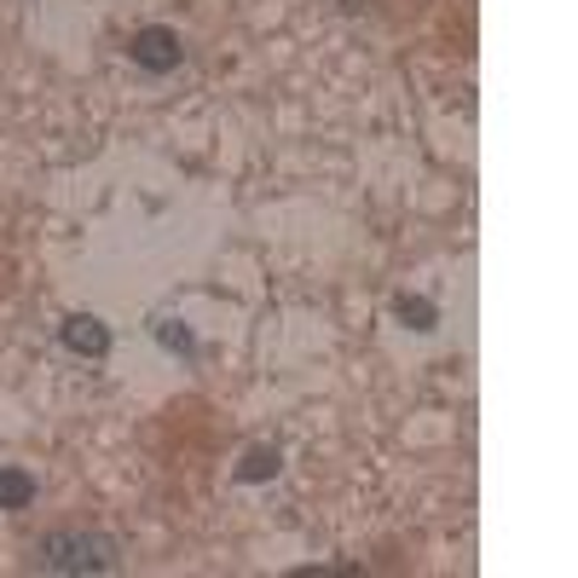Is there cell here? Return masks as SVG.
Here are the masks:
<instances>
[{"instance_id": "6da1fadb", "label": "cell", "mask_w": 578, "mask_h": 578, "mask_svg": "<svg viewBox=\"0 0 578 578\" xmlns=\"http://www.w3.org/2000/svg\"><path fill=\"white\" fill-rule=\"evenodd\" d=\"M30 555L41 573H116V562H122L116 539H105V532H70V527L47 532Z\"/></svg>"}, {"instance_id": "7a4b0ae2", "label": "cell", "mask_w": 578, "mask_h": 578, "mask_svg": "<svg viewBox=\"0 0 578 578\" xmlns=\"http://www.w3.org/2000/svg\"><path fill=\"white\" fill-rule=\"evenodd\" d=\"M128 58L144 70V76H169L185 65V41L174 30H162V24H144L134 41H128Z\"/></svg>"}, {"instance_id": "3957f363", "label": "cell", "mask_w": 578, "mask_h": 578, "mask_svg": "<svg viewBox=\"0 0 578 578\" xmlns=\"http://www.w3.org/2000/svg\"><path fill=\"white\" fill-rule=\"evenodd\" d=\"M58 342H65V354H76V359H105L111 354V330L93 313H70L58 324Z\"/></svg>"}, {"instance_id": "277c9868", "label": "cell", "mask_w": 578, "mask_h": 578, "mask_svg": "<svg viewBox=\"0 0 578 578\" xmlns=\"http://www.w3.org/2000/svg\"><path fill=\"white\" fill-rule=\"evenodd\" d=\"M394 319L405 330H417V336H428V330H440V307L423 301V296H394Z\"/></svg>"}, {"instance_id": "5b68a950", "label": "cell", "mask_w": 578, "mask_h": 578, "mask_svg": "<svg viewBox=\"0 0 578 578\" xmlns=\"http://www.w3.org/2000/svg\"><path fill=\"white\" fill-rule=\"evenodd\" d=\"M35 504V474L30 469H0V509H30Z\"/></svg>"}, {"instance_id": "8992f818", "label": "cell", "mask_w": 578, "mask_h": 578, "mask_svg": "<svg viewBox=\"0 0 578 578\" xmlns=\"http://www.w3.org/2000/svg\"><path fill=\"white\" fill-rule=\"evenodd\" d=\"M284 469V458H278V446H255L250 458L238 463V481L243 486H255V481H273V474Z\"/></svg>"}, {"instance_id": "52a82bcc", "label": "cell", "mask_w": 578, "mask_h": 578, "mask_svg": "<svg viewBox=\"0 0 578 578\" xmlns=\"http://www.w3.org/2000/svg\"><path fill=\"white\" fill-rule=\"evenodd\" d=\"M157 342L169 347V354H185V359L197 354V336H192V330H185L180 319H157Z\"/></svg>"}, {"instance_id": "ba28073f", "label": "cell", "mask_w": 578, "mask_h": 578, "mask_svg": "<svg viewBox=\"0 0 578 578\" xmlns=\"http://www.w3.org/2000/svg\"><path fill=\"white\" fill-rule=\"evenodd\" d=\"M342 7H347V12H359V7H370V0H342Z\"/></svg>"}]
</instances>
